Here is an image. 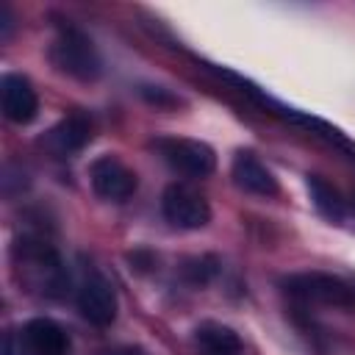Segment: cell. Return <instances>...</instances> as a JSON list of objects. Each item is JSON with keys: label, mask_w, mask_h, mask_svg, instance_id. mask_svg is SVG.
Segmentation results:
<instances>
[{"label": "cell", "mask_w": 355, "mask_h": 355, "mask_svg": "<svg viewBox=\"0 0 355 355\" xmlns=\"http://www.w3.org/2000/svg\"><path fill=\"white\" fill-rule=\"evenodd\" d=\"M3 355H25V344H22V333L8 330L6 333V344H3Z\"/></svg>", "instance_id": "2e32d148"}, {"label": "cell", "mask_w": 355, "mask_h": 355, "mask_svg": "<svg viewBox=\"0 0 355 355\" xmlns=\"http://www.w3.org/2000/svg\"><path fill=\"white\" fill-rule=\"evenodd\" d=\"M139 92H141V97H144L147 103H153V105H158V108H166V105H178V103H180V97H175V94L166 92L164 86H141Z\"/></svg>", "instance_id": "9a60e30c"}, {"label": "cell", "mask_w": 355, "mask_h": 355, "mask_svg": "<svg viewBox=\"0 0 355 355\" xmlns=\"http://www.w3.org/2000/svg\"><path fill=\"white\" fill-rule=\"evenodd\" d=\"M0 97H3V116L14 125H28L39 114V94L33 83L19 72H6L0 78Z\"/></svg>", "instance_id": "9c48e42d"}, {"label": "cell", "mask_w": 355, "mask_h": 355, "mask_svg": "<svg viewBox=\"0 0 355 355\" xmlns=\"http://www.w3.org/2000/svg\"><path fill=\"white\" fill-rule=\"evenodd\" d=\"M183 277L191 283V286H205L216 272H219V261L214 255H194L189 261H183L180 266Z\"/></svg>", "instance_id": "5bb4252c"}, {"label": "cell", "mask_w": 355, "mask_h": 355, "mask_svg": "<svg viewBox=\"0 0 355 355\" xmlns=\"http://www.w3.org/2000/svg\"><path fill=\"white\" fill-rule=\"evenodd\" d=\"M230 178H233V183H236L241 191L255 194V197H275V194L280 191L275 172H272L252 150H239V153L233 155Z\"/></svg>", "instance_id": "30bf717a"}, {"label": "cell", "mask_w": 355, "mask_h": 355, "mask_svg": "<svg viewBox=\"0 0 355 355\" xmlns=\"http://www.w3.org/2000/svg\"><path fill=\"white\" fill-rule=\"evenodd\" d=\"M191 338L205 355H241L244 352L241 336L222 322H200Z\"/></svg>", "instance_id": "7c38bea8"}, {"label": "cell", "mask_w": 355, "mask_h": 355, "mask_svg": "<svg viewBox=\"0 0 355 355\" xmlns=\"http://www.w3.org/2000/svg\"><path fill=\"white\" fill-rule=\"evenodd\" d=\"M153 150L161 161L183 178H208L216 169V153L211 144L186 136H158L153 139Z\"/></svg>", "instance_id": "277c9868"}, {"label": "cell", "mask_w": 355, "mask_h": 355, "mask_svg": "<svg viewBox=\"0 0 355 355\" xmlns=\"http://www.w3.org/2000/svg\"><path fill=\"white\" fill-rule=\"evenodd\" d=\"M128 261H130V269H136V272H147V269L153 266V255H150V252H144V250L130 252V255H128Z\"/></svg>", "instance_id": "ac0fdd59"}, {"label": "cell", "mask_w": 355, "mask_h": 355, "mask_svg": "<svg viewBox=\"0 0 355 355\" xmlns=\"http://www.w3.org/2000/svg\"><path fill=\"white\" fill-rule=\"evenodd\" d=\"M11 263L17 280L39 297H64L69 288V272L58 250L33 233H22L11 247Z\"/></svg>", "instance_id": "6da1fadb"}, {"label": "cell", "mask_w": 355, "mask_h": 355, "mask_svg": "<svg viewBox=\"0 0 355 355\" xmlns=\"http://www.w3.org/2000/svg\"><path fill=\"white\" fill-rule=\"evenodd\" d=\"M305 186H308V194H311L313 208H316L324 219L341 225V222L349 216V205H347L344 194H341L333 183H327L322 175H308V178H305Z\"/></svg>", "instance_id": "4fadbf2b"}, {"label": "cell", "mask_w": 355, "mask_h": 355, "mask_svg": "<svg viewBox=\"0 0 355 355\" xmlns=\"http://www.w3.org/2000/svg\"><path fill=\"white\" fill-rule=\"evenodd\" d=\"M280 288L302 305L355 308V283L330 272H294L280 280Z\"/></svg>", "instance_id": "3957f363"}, {"label": "cell", "mask_w": 355, "mask_h": 355, "mask_svg": "<svg viewBox=\"0 0 355 355\" xmlns=\"http://www.w3.org/2000/svg\"><path fill=\"white\" fill-rule=\"evenodd\" d=\"M161 214L178 230H200L211 222V202L191 183H169L161 194Z\"/></svg>", "instance_id": "5b68a950"}, {"label": "cell", "mask_w": 355, "mask_h": 355, "mask_svg": "<svg viewBox=\"0 0 355 355\" xmlns=\"http://www.w3.org/2000/svg\"><path fill=\"white\" fill-rule=\"evenodd\" d=\"M97 355H144V352L136 349V347H111V349H103Z\"/></svg>", "instance_id": "d6986e66"}, {"label": "cell", "mask_w": 355, "mask_h": 355, "mask_svg": "<svg viewBox=\"0 0 355 355\" xmlns=\"http://www.w3.org/2000/svg\"><path fill=\"white\" fill-rule=\"evenodd\" d=\"M75 302H78L80 316L94 327H111L116 322L119 300H116V291H114L111 280L100 272H89L80 280Z\"/></svg>", "instance_id": "8992f818"}, {"label": "cell", "mask_w": 355, "mask_h": 355, "mask_svg": "<svg viewBox=\"0 0 355 355\" xmlns=\"http://www.w3.org/2000/svg\"><path fill=\"white\" fill-rule=\"evenodd\" d=\"M25 355H69V338L64 327L53 319H31L22 327Z\"/></svg>", "instance_id": "8fae6325"}, {"label": "cell", "mask_w": 355, "mask_h": 355, "mask_svg": "<svg viewBox=\"0 0 355 355\" xmlns=\"http://www.w3.org/2000/svg\"><path fill=\"white\" fill-rule=\"evenodd\" d=\"M92 133H94V125L86 114L75 111L69 116H64L61 122H55L42 139H39V147H44L50 155L55 158H72L75 153H80L89 141H92Z\"/></svg>", "instance_id": "ba28073f"}, {"label": "cell", "mask_w": 355, "mask_h": 355, "mask_svg": "<svg viewBox=\"0 0 355 355\" xmlns=\"http://www.w3.org/2000/svg\"><path fill=\"white\" fill-rule=\"evenodd\" d=\"M47 58L50 64L83 83H92L103 75V55L97 50V44L92 42L89 33H83L75 25H61L55 39L47 47Z\"/></svg>", "instance_id": "7a4b0ae2"}, {"label": "cell", "mask_w": 355, "mask_h": 355, "mask_svg": "<svg viewBox=\"0 0 355 355\" xmlns=\"http://www.w3.org/2000/svg\"><path fill=\"white\" fill-rule=\"evenodd\" d=\"M89 183H92L94 194L100 200H108V202H122V200L133 197L139 189L136 172L128 164H122L116 155L94 158L89 164Z\"/></svg>", "instance_id": "52a82bcc"}, {"label": "cell", "mask_w": 355, "mask_h": 355, "mask_svg": "<svg viewBox=\"0 0 355 355\" xmlns=\"http://www.w3.org/2000/svg\"><path fill=\"white\" fill-rule=\"evenodd\" d=\"M11 31H14V14H11V8L3 3V6H0V39L8 42V39H11Z\"/></svg>", "instance_id": "e0dca14e"}]
</instances>
